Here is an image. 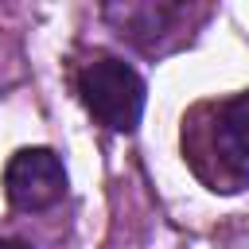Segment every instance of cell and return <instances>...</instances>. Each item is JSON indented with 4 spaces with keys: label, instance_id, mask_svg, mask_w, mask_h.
<instances>
[{
    "label": "cell",
    "instance_id": "cell-1",
    "mask_svg": "<svg viewBox=\"0 0 249 249\" xmlns=\"http://www.w3.org/2000/svg\"><path fill=\"white\" fill-rule=\"evenodd\" d=\"M78 97L97 124L113 132H132L144 117L148 86L124 58L101 54L78 70Z\"/></svg>",
    "mask_w": 249,
    "mask_h": 249
},
{
    "label": "cell",
    "instance_id": "cell-3",
    "mask_svg": "<svg viewBox=\"0 0 249 249\" xmlns=\"http://www.w3.org/2000/svg\"><path fill=\"white\" fill-rule=\"evenodd\" d=\"M210 148L218 152V160L233 183L249 179V93H237L214 109Z\"/></svg>",
    "mask_w": 249,
    "mask_h": 249
},
{
    "label": "cell",
    "instance_id": "cell-2",
    "mask_svg": "<svg viewBox=\"0 0 249 249\" xmlns=\"http://www.w3.org/2000/svg\"><path fill=\"white\" fill-rule=\"evenodd\" d=\"M4 195L16 210H47L66 195V167L51 148H19L4 167Z\"/></svg>",
    "mask_w": 249,
    "mask_h": 249
},
{
    "label": "cell",
    "instance_id": "cell-5",
    "mask_svg": "<svg viewBox=\"0 0 249 249\" xmlns=\"http://www.w3.org/2000/svg\"><path fill=\"white\" fill-rule=\"evenodd\" d=\"M0 249H31V245H27V241H19V237H4V241H0Z\"/></svg>",
    "mask_w": 249,
    "mask_h": 249
},
{
    "label": "cell",
    "instance_id": "cell-4",
    "mask_svg": "<svg viewBox=\"0 0 249 249\" xmlns=\"http://www.w3.org/2000/svg\"><path fill=\"white\" fill-rule=\"evenodd\" d=\"M191 16L187 4H124V8H105V19L117 23L121 35H128L140 51L148 54H160L156 51V39L167 35L175 23H183Z\"/></svg>",
    "mask_w": 249,
    "mask_h": 249
}]
</instances>
